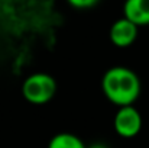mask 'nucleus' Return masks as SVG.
<instances>
[{
  "instance_id": "3",
  "label": "nucleus",
  "mask_w": 149,
  "mask_h": 148,
  "mask_svg": "<svg viewBox=\"0 0 149 148\" xmlns=\"http://www.w3.org/2000/svg\"><path fill=\"white\" fill-rule=\"evenodd\" d=\"M142 128V116L133 106H122L114 116V129L122 137H135Z\"/></svg>"
},
{
  "instance_id": "1",
  "label": "nucleus",
  "mask_w": 149,
  "mask_h": 148,
  "mask_svg": "<svg viewBox=\"0 0 149 148\" xmlns=\"http://www.w3.org/2000/svg\"><path fill=\"white\" fill-rule=\"evenodd\" d=\"M103 92L113 103L132 106L141 93V81L136 73L127 67H113L101 80Z\"/></svg>"
},
{
  "instance_id": "4",
  "label": "nucleus",
  "mask_w": 149,
  "mask_h": 148,
  "mask_svg": "<svg viewBox=\"0 0 149 148\" xmlns=\"http://www.w3.org/2000/svg\"><path fill=\"white\" fill-rule=\"evenodd\" d=\"M136 35H138V26L126 18L116 20L110 29V38L113 44L117 47L130 45L136 39Z\"/></svg>"
},
{
  "instance_id": "8",
  "label": "nucleus",
  "mask_w": 149,
  "mask_h": 148,
  "mask_svg": "<svg viewBox=\"0 0 149 148\" xmlns=\"http://www.w3.org/2000/svg\"><path fill=\"white\" fill-rule=\"evenodd\" d=\"M87 148H109L107 145H104V144H101V142H96V144H91L90 147Z\"/></svg>"
},
{
  "instance_id": "7",
  "label": "nucleus",
  "mask_w": 149,
  "mask_h": 148,
  "mask_svg": "<svg viewBox=\"0 0 149 148\" xmlns=\"http://www.w3.org/2000/svg\"><path fill=\"white\" fill-rule=\"evenodd\" d=\"M96 3V0H70V4L74 7H91Z\"/></svg>"
},
{
  "instance_id": "6",
  "label": "nucleus",
  "mask_w": 149,
  "mask_h": 148,
  "mask_svg": "<svg viewBox=\"0 0 149 148\" xmlns=\"http://www.w3.org/2000/svg\"><path fill=\"white\" fill-rule=\"evenodd\" d=\"M48 148H87L84 142L72 134H58L49 141Z\"/></svg>"
},
{
  "instance_id": "2",
  "label": "nucleus",
  "mask_w": 149,
  "mask_h": 148,
  "mask_svg": "<svg viewBox=\"0 0 149 148\" xmlns=\"http://www.w3.org/2000/svg\"><path fill=\"white\" fill-rule=\"evenodd\" d=\"M56 90V83L49 74L35 73L29 76L22 86L23 96L32 103H45L48 102Z\"/></svg>"
},
{
  "instance_id": "5",
  "label": "nucleus",
  "mask_w": 149,
  "mask_h": 148,
  "mask_svg": "<svg viewBox=\"0 0 149 148\" xmlns=\"http://www.w3.org/2000/svg\"><path fill=\"white\" fill-rule=\"evenodd\" d=\"M125 18L136 26L149 25V0H127L125 3Z\"/></svg>"
}]
</instances>
